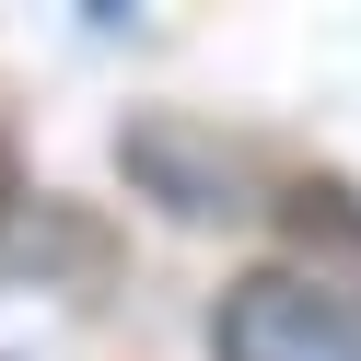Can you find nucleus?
<instances>
[{
    "label": "nucleus",
    "mask_w": 361,
    "mask_h": 361,
    "mask_svg": "<svg viewBox=\"0 0 361 361\" xmlns=\"http://www.w3.org/2000/svg\"><path fill=\"white\" fill-rule=\"evenodd\" d=\"M210 361H361V303L326 268H245L210 303Z\"/></svg>",
    "instance_id": "f257e3e1"
}]
</instances>
